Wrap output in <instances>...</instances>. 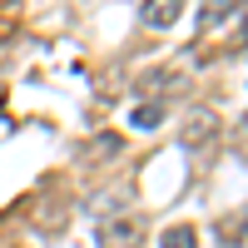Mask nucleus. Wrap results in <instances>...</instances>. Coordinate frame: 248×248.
Returning a JSON list of instances; mask_svg holds the SVG:
<instances>
[{
    "instance_id": "8",
    "label": "nucleus",
    "mask_w": 248,
    "mask_h": 248,
    "mask_svg": "<svg viewBox=\"0 0 248 248\" xmlns=\"http://www.w3.org/2000/svg\"><path fill=\"white\" fill-rule=\"evenodd\" d=\"M129 124H134V129H159V124H164V105H139Z\"/></svg>"
},
{
    "instance_id": "1",
    "label": "nucleus",
    "mask_w": 248,
    "mask_h": 248,
    "mask_svg": "<svg viewBox=\"0 0 248 248\" xmlns=\"http://www.w3.org/2000/svg\"><path fill=\"white\" fill-rule=\"evenodd\" d=\"M94 243L99 248H144V218H105Z\"/></svg>"
},
{
    "instance_id": "7",
    "label": "nucleus",
    "mask_w": 248,
    "mask_h": 248,
    "mask_svg": "<svg viewBox=\"0 0 248 248\" xmlns=\"http://www.w3.org/2000/svg\"><path fill=\"white\" fill-rule=\"evenodd\" d=\"M218 238L229 243V248H233V243L248 248V214H243V218H223V233H218Z\"/></svg>"
},
{
    "instance_id": "2",
    "label": "nucleus",
    "mask_w": 248,
    "mask_h": 248,
    "mask_svg": "<svg viewBox=\"0 0 248 248\" xmlns=\"http://www.w3.org/2000/svg\"><path fill=\"white\" fill-rule=\"evenodd\" d=\"M184 15V0H139V25L144 30H169Z\"/></svg>"
},
{
    "instance_id": "10",
    "label": "nucleus",
    "mask_w": 248,
    "mask_h": 248,
    "mask_svg": "<svg viewBox=\"0 0 248 248\" xmlns=\"http://www.w3.org/2000/svg\"><path fill=\"white\" fill-rule=\"evenodd\" d=\"M124 199H129V194H124V189H109L105 199H90L85 209H90V214H105V209H114V203H124Z\"/></svg>"
},
{
    "instance_id": "3",
    "label": "nucleus",
    "mask_w": 248,
    "mask_h": 248,
    "mask_svg": "<svg viewBox=\"0 0 248 248\" xmlns=\"http://www.w3.org/2000/svg\"><path fill=\"white\" fill-rule=\"evenodd\" d=\"M214 134H218V114H214V109H194V114H189V124L179 129L184 149H199V144H209Z\"/></svg>"
},
{
    "instance_id": "6",
    "label": "nucleus",
    "mask_w": 248,
    "mask_h": 248,
    "mask_svg": "<svg viewBox=\"0 0 248 248\" xmlns=\"http://www.w3.org/2000/svg\"><path fill=\"white\" fill-rule=\"evenodd\" d=\"M184 85H189V79H184V75H174V70H154V75H144V90H184Z\"/></svg>"
},
{
    "instance_id": "11",
    "label": "nucleus",
    "mask_w": 248,
    "mask_h": 248,
    "mask_svg": "<svg viewBox=\"0 0 248 248\" xmlns=\"http://www.w3.org/2000/svg\"><path fill=\"white\" fill-rule=\"evenodd\" d=\"M243 129H248V114H243Z\"/></svg>"
},
{
    "instance_id": "9",
    "label": "nucleus",
    "mask_w": 248,
    "mask_h": 248,
    "mask_svg": "<svg viewBox=\"0 0 248 248\" xmlns=\"http://www.w3.org/2000/svg\"><path fill=\"white\" fill-rule=\"evenodd\" d=\"M90 154H94V159H114V154H124V139H119V134H99V139L90 144Z\"/></svg>"
},
{
    "instance_id": "5",
    "label": "nucleus",
    "mask_w": 248,
    "mask_h": 248,
    "mask_svg": "<svg viewBox=\"0 0 248 248\" xmlns=\"http://www.w3.org/2000/svg\"><path fill=\"white\" fill-rule=\"evenodd\" d=\"M159 248H199V229H189V223H174V229L159 233Z\"/></svg>"
},
{
    "instance_id": "4",
    "label": "nucleus",
    "mask_w": 248,
    "mask_h": 248,
    "mask_svg": "<svg viewBox=\"0 0 248 248\" xmlns=\"http://www.w3.org/2000/svg\"><path fill=\"white\" fill-rule=\"evenodd\" d=\"M243 5V0H199V30H214V25H223L233 10Z\"/></svg>"
}]
</instances>
